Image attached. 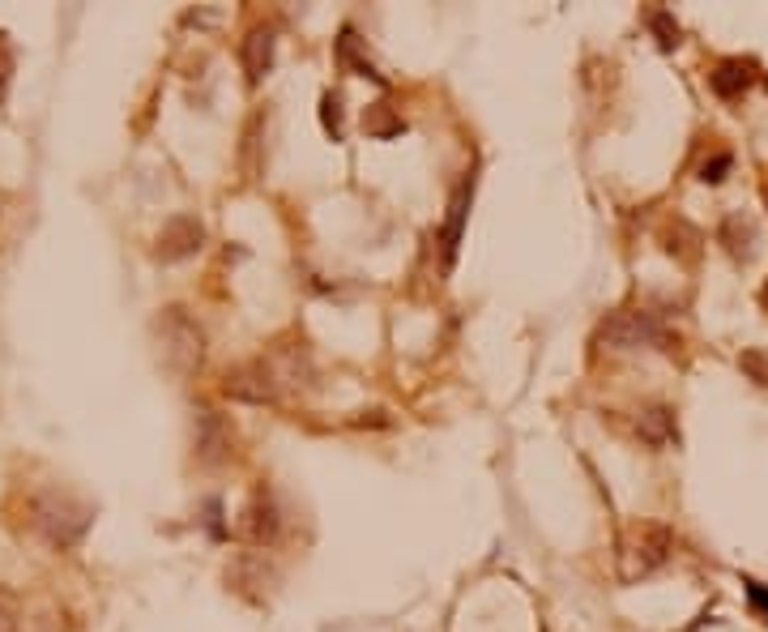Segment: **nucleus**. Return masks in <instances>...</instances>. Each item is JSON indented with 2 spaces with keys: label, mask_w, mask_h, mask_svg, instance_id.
Segmentation results:
<instances>
[{
  "label": "nucleus",
  "mask_w": 768,
  "mask_h": 632,
  "mask_svg": "<svg viewBox=\"0 0 768 632\" xmlns=\"http://www.w3.org/2000/svg\"><path fill=\"white\" fill-rule=\"evenodd\" d=\"M320 120H325V133L333 141H342V94L329 90L325 99H320Z\"/></svg>",
  "instance_id": "obj_15"
},
{
  "label": "nucleus",
  "mask_w": 768,
  "mask_h": 632,
  "mask_svg": "<svg viewBox=\"0 0 768 632\" xmlns=\"http://www.w3.org/2000/svg\"><path fill=\"white\" fill-rule=\"evenodd\" d=\"M338 65H342V69H350V73H359V77H372V82H384V77L376 73L372 60H367V56L359 52V35H355L350 26L338 35Z\"/></svg>",
  "instance_id": "obj_13"
},
{
  "label": "nucleus",
  "mask_w": 768,
  "mask_h": 632,
  "mask_svg": "<svg viewBox=\"0 0 768 632\" xmlns=\"http://www.w3.org/2000/svg\"><path fill=\"white\" fill-rule=\"evenodd\" d=\"M274 26H252L244 43H239V65L248 73V86H261L269 69H274Z\"/></svg>",
  "instance_id": "obj_7"
},
{
  "label": "nucleus",
  "mask_w": 768,
  "mask_h": 632,
  "mask_svg": "<svg viewBox=\"0 0 768 632\" xmlns=\"http://www.w3.org/2000/svg\"><path fill=\"white\" fill-rule=\"evenodd\" d=\"M470 197H474V180H461L453 201H448V218H444V231H440V248H444V265L457 261V244H461V223L470 214Z\"/></svg>",
  "instance_id": "obj_8"
},
{
  "label": "nucleus",
  "mask_w": 768,
  "mask_h": 632,
  "mask_svg": "<svg viewBox=\"0 0 768 632\" xmlns=\"http://www.w3.org/2000/svg\"><path fill=\"white\" fill-rule=\"evenodd\" d=\"M35 526L52 547H73L90 526V509L73 504L69 496H43L35 504Z\"/></svg>",
  "instance_id": "obj_4"
},
{
  "label": "nucleus",
  "mask_w": 768,
  "mask_h": 632,
  "mask_svg": "<svg viewBox=\"0 0 768 632\" xmlns=\"http://www.w3.org/2000/svg\"><path fill=\"white\" fill-rule=\"evenodd\" d=\"M636 432L645 436V445L653 449H662L670 445L679 432H675V415H670V406H649V410H640L636 415Z\"/></svg>",
  "instance_id": "obj_12"
},
{
  "label": "nucleus",
  "mask_w": 768,
  "mask_h": 632,
  "mask_svg": "<svg viewBox=\"0 0 768 632\" xmlns=\"http://www.w3.org/2000/svg\"><path fill=\"white\" fill-rule=\"evenodd\" d=\"M594 342L606 346V351H640V346L670 351V346H675L670 329L658 321V316H653V312H636V308H623V312L606 316V321L598 325Z\"/></svg>",
  "instance_id": "obj_1"
},
{
  "label": "nucleus",
  "mask_w": 768,
  "mask_h": 632,
  "mask_svg": "<svg viewBox=\"0 0 768 632\" xmlns=\"http://www.w3.org/2000/svg\"><path fill=\"white\" fill-rule=\"evenodd\" d=\"M222 393L231 402H248V406H269L278 402V381L269 372V363H239L222 376Z\"/></svg>",
  "instance_id": "obj_5"
},
{
  "label": "nucleus",
  "mask_w": 768,
  "mask_h": 632,
  "mask_svg": "<svg viewBox=\"0 0 768 632\" xmlns=\"http://www.w3.org/2000/svg\"><path fill=\"white\" fill-rule=\"evenodd\" d=\"M730 167H734V154H730V150H717L713 158H704V163H700V180H704V184H722V180L730 176Z\"/></svg>",
  "instance_id": "obj_18"
},
{
  "label": "nucleus",
  "mask_w": 768,
  "mask_h": 632,
  "mask_svg": "<svg viewBox=\"0 0 768 632\" xmlns=\"http://www.w3.org/2000/svg\"><path fill=\"white\" fill-rule=\"evenodd\" d=\"M670 551H675V534L658 521H640V526L628 530V539L619 547V577L623 581H640L649 573H658V568L670 560Z\"/></svg>",
  "instance_id": "obj_2"
},
{
  "label": "nucleus",
  "mask_w": 768,
  "mask_h": 632,
  "mask_svg": "<svg viewBox=\"0 0 768 632\" xmlns=\"http://www.w3.org/2000/svg\"><path fill=\"white\" fill-rule=\"evenodd\" d=\"M722 240H726V248L734 252V257L751 261V252H756V227H751L747 218H726V227H722Z\"/></svg>",
  "instance_id": "obj_14"
},
{
  "label": "nucleus",
  "mask_w": 768,
  "mask_h": 632,
  "mask_svg": "<svg viewBox=\"0 0 768 632\" xmlns=\"http://www.w3.org/2000/svg\"><path fill=\"white\" fill-rule=\"evenodd\" d=\"M0 632H22V607L9 586H0Z\"/></svg>",
  "instance_id": "obj_17"
},
{
  "label": "nucleus",
  "mask_w": 768,
  "mask_h": 632,
  "mask_svg": "<svg viewBox=\"0 0 768 632\" xmlns=\"http://www.w3.org/2000/svg\"><path fill=\"white\" fill-rule=\"evenodd\" d=\"M158 334H163V355L175 372H197L205 359V338L197 321L184 308H167L158 316Z\"/></svg>",
  "instance_id": "obj_3"
},
{
  "label": "nucleus",
  "mask_w": 768,
  "mask_h": 632,
  "mask_svg": "<svg viewBox=\"0 0 768 632\" xmlns=\"http://www.w3.org/2000/svg\"><path fill=\"white\" fill-rule=\"evenodd\" d=\"M649 26H653V35H658V43L666 47V52H670V47H679V43H683V39H679V22L670 18L666 9H653V13H649Z\"/></svg>",
  "instance_id": "obj_16"
},
{
  "label": "nucleus",
  "mask_w": 768,
  "mask_h": 632,
  "mask_svg": "<svg viewBox=\"0 0 768 632\" xmlns=\"http://www.w3.org/2000/svg\"><path fill=\"white\" fill-rule=\"evenodd\" d=\"M743 594H747V607L756 611V620L768 628V586H760V581H743Z\"/></svg>",
  "instance_id": "obj_20"
},
{
  "label": "nucleus",
  "mask_w": 768,
  "mask_h": 632,
  "mask_svg": "<svg viewBox=\"0 0 768 632\" xmlns=\"http://www.w3.org/2000/svg\"><path fill=\"white\" fill-rule=\"evenodd\" d=\"M197 449H201V462H227L231 457V432L222 428V423L210 415V410H201V436H197Z\"/></svg>",
  "instance_id": "obj_11"
},
{
  "label": "nucleus",
  "mask_w": 768,
  "mask_h": 632,
  "mask_svg": "<svg viewBox=\"0 0 768 632\" xmlns=\"http://www.w3.org/2000/svg\"><path fill=\"white\" fill-rule=\"evenodd\" d=\"M201 244H205V227L197 223V218H188V214H180V218H171V223L158 231V261H184V257H192V252H201Z\"/></svg>",
  "instance_id": "obj_6"
},
{
  "label": "nucleus",
  "mask_w": 768,
  "mask_h": 632,
  "mask_svg": "<svg viewBox=\"0 0 768 632\" xmlns=\"http://www.w3.org/2000/svg\"><path fill=\"white\" fill-rule=\"evenodd\" d=\"M278 526H282V521H278V504L261 492L248 504V513H244V539L248 543H274Z\"/></svg>",
  "instance_id": "obj_10"
},
{
  "label": "nucleus",
  "mask_w": 768,
  "mask_h": 632,
  "mask_svg": "<svg viewBox=\"0 0 768 632\" xmlns=\"http://www.w3.org/2000/svg\"><path fill=\"white\" fill-rule=\"evenodd\" d=\"M756 82V69L747 65L743 56H726V60H717L713 73H709V86L717 99H739V94Z\"/></svg>",
  "instance_id": "obj_9"
},
{
  "label": "nucleus",
  "mask_w": 768,
  "mask_h": 632,
  "mask_svg": "<svg viewBox=\"0 0 768 632\" xmlns=\"http://www.w3.org/2000/svg\"><path fill=\"white\" fill-rule=\"evenodd\" d=\"M5 86H9V69L0 65V99H5Z\"/></svg>",
  "instance_id": "obj_21"
},
{
  "label": "nucleus",
  "mask_w": 768,
  "mask_h": 632,
  "mask_svg": "<svg viewBox=\"0 0 768 632\" xmlns=\"http://www.w3.org/2000/svg\"><path fill=\"white\" fill-rule=\"evenodd\" d=\"M739 368H743L747 381H756L760 389H768V351H743Z\"/></svg>",
  "instance_id": "obj_19"
}]
</instances>
